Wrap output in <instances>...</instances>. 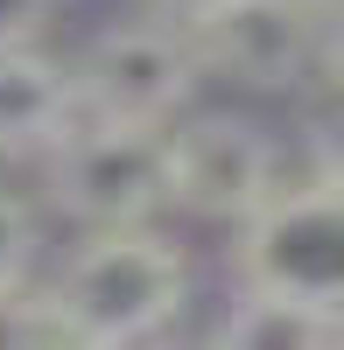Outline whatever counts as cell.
<instances>
[{
  "instance_id": "6da1fadb",
  "label": "cell",
  "mask_w": 344,
  "mask_h": 350,
  "mask_svg": "<svg viewBox=\"0 0 344 350\" xmlns=\"http://www.w3.org/2000/svg\"><path fill=\"white\" fill-rule=\"evenodd\" d=\"M49 287L71 323V343H148L190 308L197 273L190 252L155 224H112L84 231Z\"/></svg>"
},
{
  "instance_id": "7a4b0ae2",
  "label": "cell",
  "mask_w": 344,
  "mask_h": 350,
  "mask_svg": "<svg viewBox=\"0 0 344 350\" xmlns=\"http://www.w3.org/2000/svg\"><path fill=\"white\" fill-rule=\"evenodd\" d=\"M232 287H274L344 315V168L309 154L302 175H281L260 211L232 224Z\"/></svg>"
},
{
  "instance_id": "3957f363",
  "label": "cell",
  "mask_w": 344,
  "mask_h": 350,
  "mask_svg": "<svg viewBox=\"0 0 344 350\" xmlns=\"http://www.w3.org/2000/svg\"><path fill=\"white\" fill-rule=\"evenodd\" d=\"M42 183L77 231L155 224L169 211V126L77 120L42 154Z\"/></svg>"
},
{
  "instance_id": "277c9868",
  "label": "cell",
  "mask_w": 344,
  "mask_h": 350,
  "mask_svg": "<svg viewBox=\"0 0 344 350\" xmlns=\"http://www.w3.org/2000/svg\"><path fill=\"white\" fill-rule=\"evenodd\" d=\"M77 84V120H127V126H169L197 105L204 64L190 49L183 21L162 14H134L99 28L71 64Z\"/></svg>"
},
{
  "instance_id": "5b68a950",
  "label": "cell",
  "mask_w": 344,
  "mask_h": 350,
  "mask_svg": "<svg viewBox=\"0 0 344 350\" xmlns=\"http://www.w3.org/2000/svg\"><path fill=\"white\" fill-rule=\"evenodd\" d=\"M288 175V148L253 112H183L169 120V211H190L232 231L246 211H260L267 189Z\"/></svg>"
},
{
  "instance_id": "8992f818",
  "label": "cell",
  "mask_w": 344,
  "mask_h": 350,
  "mask_svg": "<svg viewBox=\"0 0 344 350\" xmlns=\"http://www.w3.org/2000/svg\"><path fill=\"white\" fill-rule=\"evenodd\" d=\"M183 28L204 77H225L239 92H295L302 77H317L323 56L317 0H218Z\"/></svg>"
},
{
  "instance_id": "52a82bcc",
  "label": "cell",
  "mask_w": 344,
  "mask_h": 350,
  "mask_svg": "<svg viewBox=\"0 0 344 350\" xmlns=\"http://www.w3.org/2000/svg\"><path fill=\"white\" fill-rule=\"evenodd\" d=\"M71 126H77L71 64H56L36 36H8L0 42V154L42 161Z\"/></svg>"
},
{
  "instance_id": "ba28073f",
  "label": "cell",
  "mask_w": 344,
  "mask_h": 350,
  "mask_svg": "<svg viewBox=\"0 0 344 350\" xmlns=\"http://www.w3.org/2000/svg\"><path fill=\"white\" fill-rule=\"evenodd\" d=\"M218 343L239 350H317V343H344V315L274 295V287H232V308L218 323Z\"/></svg>"
},
{
  "instance_id": "9c48e42d",
  "label": "cell",
  "mask_w": 344,
  "mask_h": 350,
  "mask_svg": "<svg viewBox=\"0 0 344 350\" xmlns=\"http://www.w3.org/2000/svg\"><path fill=\"white\" fill-rule=\"evenodd\" d=\"M36 343H71L56 287H36L28 273L0 280V350H36Z\"/></svg>"
},
{
  "instance_id": "30bf717a",
  "label": "cell",
  "mask_w": 344,
  "mask_h": 350,
  "mask_svg": "<svg viewBox=\"0 0 344 350\" xmlns=\"http://www.w3.org/2000/svg\"><path fill=\"white\" fill-rule=\"evenodd\" d=\"M36 245H42L36 211H28L14 189H0V280H21L28 267H36Z\"/></svg>"
},
{
  "instance_id": "8fae6325",
  "label": "cell",
  "mask_w": 344,
  "mask_h": 350,
  "mask_svg": "<svg viewBox=\"0 0 344 350\" xmlns=\"http://www.w3.org/2000/svg\"><path fill=\"white\" fill-rule=\"evenodd\" d=\"M317 77L330 84V98L344 105V8L323 14V56H317Z\"/></svg>"
},
{
  "instance_id": "7c38bea8",
  "label": "cell",
  "mask_w": 344,
  "mask_h": 350,
  "mask_svg": "<svg viewBox=\"0 0 344 350\" xmlns=\"http://www.w3.org/2000/svg\"><path fill=\"white\" fill-rule=\"evenodd\" d=\"M49 14H56V0H0V42L8 36H36Z\"/></svg>"
},
{
  "instance_id": "4fadbf2b",
  "label": "cell",
  "mask_w": 344,
  "mask_h": 350,
  "mask_svg": "<svg viewBox=\"0 0 344 350\" xmlns=\"http://www.w3.org/2000/svg\"><path fill=\"white\" fill-rule=\"evenodd\" d=\"M140 14H162V21H197L204 8H218V0H134Z\"/></svg>"
},
{
  "instance_id": "5bb4252c",
  "label": "cell",
  "mask_w": 344,
  "mask_h": 350,
  "mask_svg": "<svg viewBox=\"0 0 344 350\" xmlns=\"http://www.w3.org/2000/svg\"><path fill=\"white\" fill-rule=\"evenodd\" d=\"M317 8H323V14H337V8H344V0H317Z\"/></svg>"
}]
</instances>
